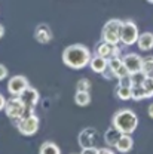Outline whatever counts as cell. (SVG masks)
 <instances>
[{
    "label": "cell",
    "instance_id": "6da1fadb",
    "mask_svg": "<svg viewBox=\"0 0 153 154\" xmlns=\"http://www.w3.org/2000/svg\"><path fill=\"white\" fill-rule=\"evenodd\" d=\"M91 52L83 45H70L62 52V62L73 70H82L86 65H89L91 61Z\"/></svg>",
    "mask_w": 153,
    "mask_h": 154
},
{
    "label": "cell",
    "instance_id": "7a4b0ae2",
    "mask_svg": "<svg viewBox=\"0 0 153 154\" xmlns=\"http://www.w3.org/2000/svg\"><path fill=\"white\" fill-rule=\"evenodd\" d=\"M112 125L120 134H132L135 132L137 126H138V117L132 110L129 108H122L119 110L113 119H112Z\"/></svg>",
    "mask_w": 153,
    "mask_h": 154
},
{
    "label": "cell",
    "instance_id": "3957f363",
    "mask_svg": "<svg viewBox=\"0 0 153 154\" xmlns=\"http://www.w3.org/2000/svg\"><path fill=\"white\" fill-rule=\"evenodd\" d=\"M120 28H122V21L120 19H110L104 24L101 37L103 42L119 45L120 43Z\"/></svg>",
    "mask_w": 153,
    "mask_h": 154
},
{
    "label": "cell",
    "instance_id": "277c9868",
    "mask_svg": "<svg viewBox=\"0 0 153 154\" xmlns=\"http://www.w3.org/2000/svg\"><path fill=\"white\" fill-rule=\"evenodd\" d=\"M140 36L138 27L134 21H122V28H120V43L123 46H132L137 45V40Z\"/></svg>",
    "mask_w": 153,
    "mask_h": 154
},
{
    "label": "cell",
    "instance_id": "5b68a950",
    "mask_svg": "<svg viewBox=\"0 0 153 154\" xmlns=\"http://www.w3.org/2000/svg\"><path fill=\"white\" fill-rule=\"evenodd\" d=\"M24 111H25V104L22 102V99L19 96H12L11 99L6 101L5 113L12 122L21 120L22 116H24Z\"/></svg>",
    "mask_w": 153,
    "mask_h": 154
},
{
    "label": "cell",
    "instance_id": "8992f818",
    "mask_svg": "<svg viewBox=\"0 0 153 154\" xmlns=\"http://www.w3.org/2000/svg\"><path fill=\"white\" fill-rule=\"evenodd\" d=\"M39 117L36 114L28 116V117H22L21 120L17 122V128L18 132L24 136H33L37 134L39 131Z\"/></svg>",
    "mask_w": 153,
    "mask_h": 154
},
{
    "label": "cell",
    "instance_id": "52a82bcc",
    "mask_svg": "<svg viewBox=\"0 0 153 154\" xmlns=\"http://www.w3.org/2000/svg\"><path fill=\"white\" fill-rule=\"evenodd\" d=\"M28 86V80L24 76H14L8 82V92L12 96H19Z\"/></svg>",
    "mask_w": 153,
    "mask_h": 154
},
{
    "label": "cell",
    "instance_id": "ba28073f",
    "mask_svg": "<svg viewBox=\"0 0 153 154\" xmlns=\"http://www.w3.org/2000/svg\"><path fill=\"white\" fill-rule=\"evenodd\" d=\"M97 142H98V132L95 129H92V128L83 129L79 134V145L82 148H85V147H97Z\"/></svg>",
    "mask_w": 153,
    "mask_h": 154
},
{
    "label": "cell",
    "instance_id": "9c48e42d",
    "mask_svg": "<svg viewBox=\"0 0 153 154\" xmlns=\"http://www.w3.org/2000/svg\"><path fill=\"white\" fill-rule=\"evenodd\" d=\"M122 61H123L126 70L129 71V74L141 71V67H143V58L140 57L138 54H126L125 57L122 58Z\"/></svg>",
    "mask_w": 153,
    "mask_h": 154
},
{
    "label": "cell",
    "instance_id": "30bf717a",
    "mask_svg": "<svg viewBox=\"0 0 153 154\" xmlns=\"http://www.w3.org/2000/svg\"><path fill=\"white\" fill-rule=\"evenodd\" d=\"M97 54L104 57L106 59H110L113 57H119L120 54V49L117 45H113V43H107V42H101L98 46H97Z\"/></svg>",
    "mask_w": 153,
    "mask_h": 154
},
{
    "label": "cell",
    "instance_id": "8fae6325",
    "mask_svg": "<svg viewBox=\"0 0 153 154\" xmlns=\"http://www.w3.org/2000/svg\"><path fill=\"white\" fill-rule=\"evenodd\" d=\"M19 98L22 99V102H24L27 107H36L37 102H39V99H40V95H39L37 89L28 86V88L19 95Z\"/></svg>",
    "mask_w": 153,
    "mask_h": 154
},
{
    "label": "cell",
    "instance_id": "7c38bea8",
    "mask_svg": "<svg viewBox=\"0 0 153 154\" xmlns=\"http://www.w3.org/2000/svg\"><path fill=\"white\" fill-rule=\"evenodd\" d=\"M34 38L37 40L39 43L42 45H46L52 40V31L51 28L46 25V24H40L36 27V31H34Z\"/></svg>",
    "mask_w": 153,
    "mask_h": 154
},
{
    "label": "cell",
    "instance_id": "4fadbf2b",
    "mask_svg": "<svg viewBox=\"0 0 153 154\" xmlns=\"http://www.w3.org/2000/svg\"><path fill=\"white\" fill-rule=\"evenodd\" d=\"M132 147H134V141H132V138H131V135L129 134H122L120 135V138H119V141L116 142L115 148L119 151V153H129L131 150H132Z\"/></svg>",
    "mask_w": 153,
    "mask_h": 154
},
{
    "label": "cell",
    "instance_id": "5bb4252c",
    "mask_svg": "<svg viewBox=\"0 0 153 154\" xmlns=\"http://www.w3.org/2000/svg\"><path fill=\"white\" fill-rule=\"evenodd\" d=\"M109 65V59H106L104 57H101V55H98L95 54L94 57L91 58V61H89V67H91V70L97 73V74H101L104 70H106V67Z\"/></svg>",
    "mask_w": 153,
    "mask_h": 154
},
{
    "label": "cell",
    "instance_id": "9a60e30c",
    "mask_svg": "<svg viewBox=\"0 0 153 154\" xmlns=\"http://www.w3.org/2000/svg\"><path fill=\"white\" fill-rule=\"evenodd\" d=\"M137 46H138V49L143 51V52L152 51L153 49V33H149V31L141 33V34L138 36V40H137Z\"/></svg>",
    "mask_w": 153,
    "mask_h": 154
},
{
    "label": "cell",
    "instance_id": "2e32d148",
    "mask_svg": "<svg viewBox=\"0 0 153 154\" xmlns=\"http://www.w3.org/2000/svg\"><path fill=\"white\" fill-rule=\"evenodd\" d=\"M120 135L122 134L112 125V128H109V129L106 131V134H104V141H106V144H107L109 147H115L116 142H117L119 138H120Z\"/></svg>",
    "mask_w": 153,
    "mask_h": 154
},
{
    "label": "cell",
    "instance_id": "e0dca14e",
    "mask_svg": "<svg viewBox=\"0 0 153 154\" xmlns=\"http://www.w3.org/2000/svg\"><path fill=\"white\" fill-rule=\"evenodd\" d=\"M39 154H61V148L58 147L55 142H51V141H46L40 145V150Z\"/></svg>",
    "mask_w": 153,
    "mask_h": 154
},
{
    "label": "cell",
    "instance_id": "ac0fdd59",
    "mask_svg": "<svg viewBox=\"0 0 153 154\" xmlns=\"http://www.w3.org/2000/svg\"><path fill=\"white\" fill-rule=\"evenodd\" d=\"M132 86H122V85H117L116 88V96L120 99V101H128V99H132V91H131Z\"/></svg>",
    "mask_w": 153,
    "mask_h": 154
},
{
    "label": "cell",
    "instance_id": "d6986e66",
    "mask_svg": "<svg viewBox=\"0 0 153 154\" xmlns=\"http://www.w3.org/2000/svg\"><path fill=\"white\" fill-rule=\"evenodd\" d=\"M75 102H76L79 107H86V105H89V102H91V95H89V92H85V91H76Z\"/></svg>",
    "mask_w": 153,
    "mask_h": 154
},
{
    "label": "cell",
    "instance_id": "ffe728a7",
    "mask_svg": "<svg viewBox=\"0 0 153 154\" xmlns=\"http://www.w3.org/2000/svg\"><path fill=\"white\" fill-rule=\"evenodd\" d=\"M141 71L147 77H153V57L143 58V67Z\"/></svg>",
    "mask_w": 153,
    "mask_h": 154
},
{
    "label": "cell",
    "instance_id": "44dd1931",
    "mask_svg": "<svg viewBox=\"0 0 153 154\" xmlns=\"http://www.w3.org/2000/svg\"><path fill=\"white\" fill-rule=\"evenodd\" d=\"M131 91H132V99H134V101L146 99V91H144L143 85H132Z\"/></svg>",
    "mask_w": 153,
    "mask_h": 154
},
{
    "label": "cell",
    "instance_id": "7402d4cb",
    "mask_svg": "<svg viewBox=\"0 0 153 154\" xmlns=\"http://www.w3.org/2000/svg\"><path fill=\"white\" fill-rule=\"evenodd\" d=\"M143 88L146 91V99L153 96V77H146V80L143 82Z\"/></svg>",
    "mask_w": 153,
    "mask_h": 154
},
{
    "label": "cell",
    "instance_id": "603a6c76",
    "mask_svg": "<svg viewBox=\"0 0 153 154\" xmlns=\"http://www.w3.org/2000/svg\"><path fill=\"white\" fill-rule=\"evenodd\" d=\"M76 89H77V91H85V92H89V89H91V82H89L88 79H80V80L77 82Z\"/></svg>",
    "mask_w": 153,
    "mask_h": 154
},
{
    "label": "cell",
    "instance_id": "cb8c5ba5",
    "mask_svg": "<svg viewBox=\"0 0 153 154\" xmlns=\"http://www.w3.org/2000/svg\"><path fill=\"white\" fill-rule=\"evenodd\" d=\"M146 74L143 71H138V73H132L131 74V80H132V85H143V82L146 80Z\"/></svg>",
    "mask_w": 153,
    "mask_h": 154
},
{
    "label": "cell",
    "instance_id": "d4e9b609",
    "mask_svg": "<svg viewBox=\"0 0 153 154\" xmlns=\"http://www.w3.org/2000/svg\"><path fill=\"white\" fill-rule=\"evenodd\" d=\"M101 74H103V77H104V79H107V80H112V79H116L115 73H113V70H112V68H110L109 65L106 67V70H104V71H103Z\"/></svg>",
    "mask_w": 153,
    "mask_h": 154
},
{
    "label": "cell",
    "instance_id": "484cf974",
    "mask_svg": "<svg viewBox=\"0 0 153 154\" xmlns=\"http://www.w3.org/2000/svg\"><path fill=\"white\" fill-rule=\"evenodd\" d=\"M80 154H98V148L97 147H85V148H82Z\"/></svg>",
    "mask_w": 153,
    "mask_h": 154
},
{
    "label": "cell",
    "instance_id": "4316f807",
    "mask_svg": "<svg viewBox=\"0 0 153 154\" xmlns=\"http://www.w3.org/2000/svg\"><path fill=\"white\" fill-rule=\"evenodd\" d=\"M8 74H9L8 68H6L3 64H0V82H2V80H5V79L8 77Z\"/></svg>",
    "mask_w": 153,
    "mask_h": 154
},
{
    "label": "cell",
    "instance_id": "83f0119b",
    "mask_svg": "<svg viewBox=\"0 0 153 154\" xmlns=\"http://www.w3.org/2000/svg\"><path fill=\"white\" fill-rule=\"evenodd\" d=\"M98 154H115V151L112 148H100Z\"/></svg>",
    "mask_w": 153,
    "mask_h": 154
},
{
    "label": "cell",
    "instance_id": "f1b7e54d",
    "mask_svg": "<svg viewBox=\"0 0 153 154\" xmlns=\"http://www.w3.org/2000/svg\"><path fill=\"white\" fill-rule=\"evenodd\" d=\"M6 101H8V99L0 94V111H2V110H5V107H6Z\"/></svg>",
    "mask_w": 153,
    "mask_h": 154
},
{
    "label": "cell",
    "instance_id": "f546056e",
    "mask_svg": "<svg viewBox=\"0 0 153 154\" xmlns=\"http://www.w3.org/2000/svg\"><path fill=\"white\" fill-rule=\"evenodd\" d=\"M147 113H149V116H150V117L153 119V102L150 104V105H149V108H147Z\"/></svg>",
    "mask_w": 153,
    "mask_h": 154
},
{
    "label": "cell",
    "instance_id": "4dcf8cb0",
    "mask_svg": "<svg viewBox=\"0 0 153 154\" xmlns=\"http://www.w3.org/2000/svg\"><path fill=\"white\" fill-rule=\"evenodd\" d=\"M3 36H5V27L0 24V38L3 37Z\"/></svg>",
    "mask_w": 153,
    "mask_h": 154
},
{
    "label": "cell",
    "instance_id": "1f68e13d",
    "mask_svg": "<svg viewBox=\"0 0 153 154\" xmlns=\"http://www.w3.org/2000/svg\"><path fill=\"white\" fill-rule=\"evenodd\" d=\"M147 2H149V3H152V5H153V0H147Z\"/></svg>",
    "mask_w": 153,
    "mask_h": 154
}]
</instances>
